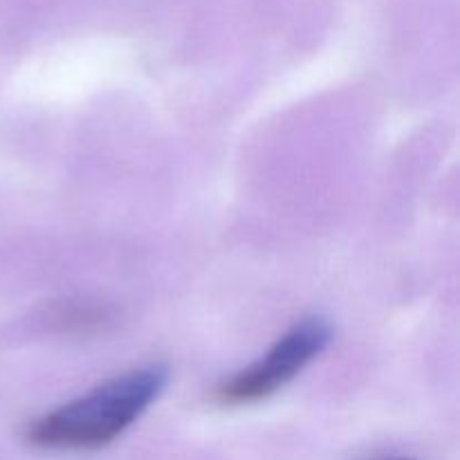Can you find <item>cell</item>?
Listing matches in <instances>:
<instances>
[{
    "label": "cell",
    "instance_id": "obj_2",
    "mask_svg": "<svg viewBox=\"0 0 460 460\" xmlns=\"http://www.w3.org/2000/svg\"><path fill=\"white\" fill-rule=\"evenodd\" d=\"M328 341L331 326L323 319H304L292 326L265 353V358L223 382L216 391V400L225 407H241L270 398L295 380L317 355H322Z\"/></svg>",
    "mask_w": 460,
    "mask_h": 460
},
{
    "label": "cell",
    "instance_id": "obj_1",
    "mask_svg": "<svg viewBox=\"0 0 460 460\" xmlns=\"http://www.w3.org/2000/svg\"><path fill=\"white\" fill-rule=\"evenodd\" d=\"M164 385L166 371L160 367L135 368L112 377L39 418L27 431V440L40 449L58 452L106 447L144 416Z\"/></svg>",
    "mask_w": 460,
    "mask_h": 460
},
{
    "label": "cell",
    "instance_id": "obj_3",
    "mask_svg": "<svg viewBox=\"0 0 460 460\" xmlns=\"http://www.w3.org/2000/svg\"><path fill=\"white\" fill-rule=\"evenodd\" d=\"M400 460H411V458H400Z\"/></svg>",
    "mask_w": 460,
    "mask_h": 460
}]
</instances>
